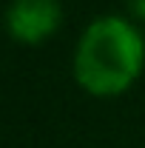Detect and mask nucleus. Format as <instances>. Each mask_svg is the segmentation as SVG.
<instances>
[{"label": "nucleus", "instance_id": "1", "mask_svg": "<svg viewBox=\"0 0 145 148\" xmlns=\"http://www.w3.org/2000/svg\"><path fill=\"white\" fill-rule=\"evenodd\" d=\"M145 60V43L125 17L105 14L83 32L74 51L77 83L91 94H120L137 80Z\"/></svg>", "mask_w": 145, "mask_h": 148}, {"label": "nucleus", "instance_id": "2", "mask_svg": "<svg viewBox=\"0 0 145 148\" xmlns=\"http://www.w3.org/2000/svg\"><path fill=\"white\" fill-rule=\"evenodd\" d=\"M63 20V9L57 0H12L6 9L9 34L23 43H37L54 34Z\"/></svg>", "mask_w": 145, "mask_h": 148}, {"label": "nucleus", "instance_id": "3", "mask_svg": "<svg viewBox=\"0 0 145 148\" xmlns=\"http://www.w3.org/2000/svg\"><path fill=\"white\" fill-rule=\"evenodd\" d=\"M131 9H134L140 17H145V0H131Z\"/></svg>", "mask_w": 145, "mask_h": 148}]
</instances>
